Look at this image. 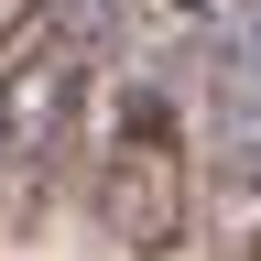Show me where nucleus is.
I'll return each mask as SVG.
<instances>
[{
  "instance_id": "nucleus-1",
  "label": "nucleus",
  "mask_w": 261,
  "mask_h": 261,
  "mask_svg": "<svg viewBox=\"0 0 261 261\" xmlns=\"http://www.w3.org/2000/svg\"><path fill=\"white\" fill-rule=\"evenodd\" d=\"M98 44H109V11L65 0L0 55V228H33L55 207V174L76 152L87 87H98Z\"/></svg>"
},
{
  "instance_id": "nucleus-2",
  "label": "nucleus",
  "mask_w": 261,
  "mask_h": 261,
  "mask_svg": "<svg viewBox=\"0 0 261 261\" xmlns=\"http://www.w3.org/2000/svg\"><path fill=\"white\" fill-rule=\"evenodd\" d=\"M87 207L130 261H163L196 240V152H185V120L163 98V76H130L109 98V130L87 152Z\"/></svg>"
},
{
  "instance_id": "nucleus-3",
  "label": "nucleus",
  "mask_w": 261,
  "mask_h": 261,
  "mask_svg": "<svg viewBox=\"0 0 261 261\" xmlns=\"http://www.w3.org/2000/svg\"><path fill=\"white\" fill-rule=\"evenodd\" d=\"M196 228L218 261H261V174H207L196 185Z\"/></svg>"
},
{
  "instance_id": "nucleus-4",
  "label": "nucleus",
  "mask_w": 261,
  "mask_h": 261,
  "mask_svg": "<svg viewBox=\"0 0 261 261\" xmlns=\"http://www.w3.org/2000/svg\"><path fill=\"white\" fill-rule=\"evenodd\" d=\"M109 11H120V22H142V33H196L218 0H109Z\"/></svg>"
},
{
  "instance_id": "nucleus-5",
  "label": "nucleus",
  "mask_w": 261,
  "mask_h": 261,
  "mask_svg": "<svg viewBox=\"0 0 261 261\" xmlns=\"http://www.w3.org/2000/svg\"><path fill=\"white\" fill-rule=\"evenodd\" d=\"M33 22H44V0H0V55H11V44H22Z\"/></svg>"
}]
</instances>
